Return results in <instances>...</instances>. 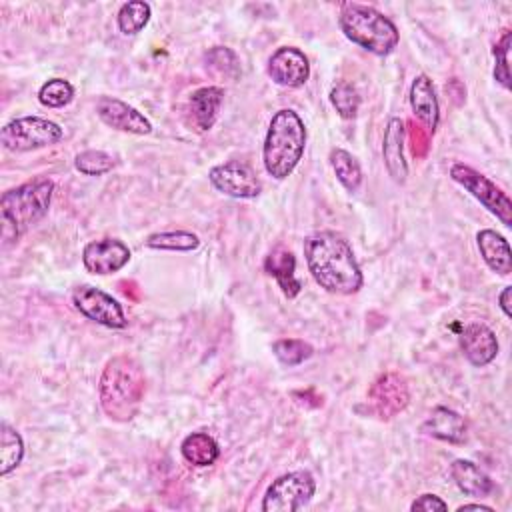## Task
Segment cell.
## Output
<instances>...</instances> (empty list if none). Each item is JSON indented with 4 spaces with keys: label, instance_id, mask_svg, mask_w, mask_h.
Here are the masks:
<instances>
[{
    "label": "cell",
    "instance_id": "6da1fadb",
    "mask_svg": "<svg viewBox=\"0 0 512 512\" xmlns=\"http://www.w3.org/2000/svg\"><path fill=\"white\" fill-rule=\"evenodd\" d=\"M304 256L316 284L332 294H354L362 288V270L350 244L336 232H314L304 240Z\"/></svg>",
    "mask_w": 512,
    "mask_h": 512
},
{
    "label": "cell",
    "instance_id": "7a4b0ae2",
    "mask_svg": "<svg viewBox=\"0 0 512 512\" xmlns=\"http://www.w3.org/2000/svg\"><path fill=\"white\" fill-rule=\"evenodd\" d=\"M146 390V380L140 364L126 356H114L106 362L100 384L98 396L104 414L114 422H128L132 420L142 404Z\"/></svg>",
    "mask_w": 512,
    "mask_h": 512
},
{
    "label": "cell",
    "instance_id": "3957f363",
    "mask_svg": "<svg viewBox=\"0 0 512 512\" xmlns=\"http://www.w3.org/2000/svg\"><path fill=\"white\" fill-rule=\"evenodd\" d=\"M304 146L306 128L302 118L290 108L278 110L268 124L262 146V162L266 172L276 180L288 178L302 160Z\"/></svg>",
    "mask_w": 512,
    "mask_h": 512
},
{
    "label": "cell",
    "instance_id": "277c9868",
    "mask_svg": "<svg viewBox=\"0 0 512 512\" xmlns=\"http://www.w3.org/2000/svg\"><path fill=\"white\" fill-rule=\"evenodd\" d=\"M338 26L350 42L376 56L390 54L400 42L394 22L366 4L344 2L338 14Z\"/></svg>",
    "mask_w": 512,
    "mask_h": 512
},
{
    "label": "cell",
    "instance_id": "5b68a950",
    "mask_svg": "<svg viewBox=\"0 0 512 512\" xmlns=\"http://www.w3.org/2000/svg\"><path fill=\"white\" fill-rule=\"evenodd\" d=\"M54 192V182L48 178L28 180L0 198L2 236L4 240H18L32 224L46 216Z\"/></svg>",
    "mask_w": 512,
    "mask_h": 512
},
{
    "label": "cell",
    "instance_id": "8992f818",
    "mask_svg": "<svg viewBox=\"0 0 512 512\" xmlns=\"http://www.w3.org/2000/svg\"><path fill=\"white\" fill-rule=\"evenodd\" d=\"M64 136L62 128L40 116H22L10 120L0 130V142L10 152H30L60 142Z\"/></svg>",
    "mask_w": 512,
    "mask_h": 512
},
{
    "label": "cell",
    "instance_id": "52a82bcc",
    "mask_svg": "<svg viewBox=\"0 0 512 512\" xmlns=\"http://www.w3.org/2000/svg\"><path fill=\"white\" fill-rule=\"evenodd\" d=\"M316 492V480L308 470H294L278 476L262 498L264 512H296L304 508Z\"/></svg>",
    "mask_w": 512,
    "mask_h": 512
},
{
    "label": "cell",
    "instance_id": "ba28073f",
    "mask_svg": "<svg viewBox=\"0 0 512 512\" xmlns=\"http://www.w3.org/2000/svg\"><path fill=\"white\" fill-rule=\"evenodd\" d=\"M450 178L468 190L484 208H488L504 226H512V202L508 194L498 188L484 174L474 170L468 164L454 162L450 166Z\"/></svg>",
    "mask_w": 512,
    "mask_h": 512
},
{
    "label": "cell",
    "instance_id": "9c48e42d",
    "mask_svg": "<svg viewBox=\"0 0 512 512\" xmlns=\"http://www.w3.org/2000/svg\"><path fill=\"white\" fill-rule=\"evenodd\" d=\"M72 302L76 310L88 320L102 324L106 328H126L128 320L118 300L100 288L90 284H80L72 290Z\"/></svg>",
    "mask_w": 512,
    "mask_h": 512
},
{
    "label": "cell",
    "instance_id": "30bf717a",
    "mask_svg": "<svg viewBox=\"0 0 512 512\" xmlns=\"http://www.w3.org/2000/svg\"><path fill=\"white\" fill-rule=\"evenodd\" d=\"M208 180L218 192L238 200H252L262 192L258 174L250 164L242 160H228L210 168Z\"/></svg>",
    "mask_w": 512,
    "mask_h": 512
},
{
    "label": "cell",
    "instance_id": "8fae6325",
    "mask_svg": "<svg viewBox=\"0 0 512 512\" xmlns=\"http://www.w3.org/2000/svg\"><path fill=\"white\" fill-rule=\"evenodd\" d=\"M130 248L118 238L92 240L82 250V264L88 272L106 276L122 270L130 260Z\"/></svg>",
    "mask_w": 512,
    "mask_h": 512
},
{
    "label": "cell",
    "instance_id": "7c38bea8",
    "mask_svg": "<svg viewBox=\"0 0 512 512\" xmlns=\"http://www.w3.org/2000/svg\"><path fill=\"white\" fill-rule=\"evenodd\" d=\"M368 398L372 404V412L378 418L388 420L406 408L408 398H410L408 384L396 372L382 374L368 390Z\"/></svg>",
    "mask_w": 512,
    "mask_h": 512
},
{
    "label": "cell",
    "instance_id": "4fadbf2b",
    "mask_svg": "<svg viewBox=\"0 0 512 512\" xmlns=\"http://www.w3.org/2000/svg\"><path fill=\"white\" fill-rule=\"evenodd\" d=\"M96 114L98 118L120 132H130V134H150L152 132V124L150 120L138 112L134 106L112 98V96H100L96 102Z\"/></svg>",
    "mask_w": 512,
    "mask_h": 512
},
{
    "label": "cell",
    "instance_id": "5bb4252c",
    "mask_svg": "<svg viewBox=\"0 0 512 512\" xmlns=\"http://www.w3.org/2000/svg\"><path fill=\"white\" fill-rule=\"evenodd\" d=\"M268 76L286 88L302 86L310 76L308 58L300 48L282 46L268 60Z\"/></svg>",
    "mask_w": 512,
    "mask_h": 512
},
{
    "label": "cell",
    "instance_id": "9a60e30c",
    "mask_svg": "<svg viewBox=\"0 0 512 512\" xmlns=\"http://www.w3.org/2000/svg\"><path fill=\"white\" fill-rule=\"evenodd\" d=\"M458 342H460V350H462L464 358L472 366H478V368L490 364L498 354L496 334L482 322H472V324L464 326Z\"/></svg>",
    "mask_w": 512,
    "mask_h": 512
},
{
    "label": "cell",
    "instance_id": "2e32d148",
    "mask_svg": "<svg viewBox=\"0 0 512 512\" xmlns=\"http://www.w3.org/2000/svg\"><path fill=\"white\" fill-rule=\"evenodd\" d=\"M404 120L390 118L384 130L382 140V160L390 174V178L396 184H404L408 176V164L404 158V140H406V128Z\"/></svg>",
    "mask_w": 512,
    "mask_h": 512
},
{
    "label": "cell",
    "instance_id": "e0dca14e",
    "mask_svg": "<svg viewBox=\"0 0 512 512\" xmlns=\"http://www.w3.org/2000/svg\"><path fill=\"white\" fill-rule=\"evenodd\" d=\"M224 90L218 86H202L190 94L188 122L196 132H208L220 112Z\"/></svg>",
    "mask_w": 512,
    "mask_h": 512
},
{
    "label": "cell",
    "instance_id": "ac0fdd59",
    "mask_svg": "<svg viewBox=\"0 0 512 512\" xmlns=\"http://www.w3.org/2000/svg\"><path fill=\"white\" fill-rule=\"evenodd\" d=\"M410 108L426 134H434L440 120V106L434 92V84L426 74H418L410 86Z\"/></svg>",
    "mask_w": 512,
    "mask_h": 512
},
{
    "label": "cell",
    "instance_id": "d6986e66",
    "mask_svg": "<svg viewBox=\"0 0 512 512\" xmlns=\"http://www.w3.org/2000/svg\"><path fill=\"white\" fill-rule=\"evenodd\" d=\"M420 430L436 440H442L448 444H462L468 434V424L458 412L446 406H436L428 414V418L422 422Z\"/></svg>",
    "mask_w": 512,
    "mask_h": 512
},
{
    "label": "cell",
    "instance_id": "ffe728a7",
    "mask_svg": "<svg viewBox=\"0 0 512 512\" xmlns=\"http://www.w3.org/2000/svg\"><path fill=\"white\" fill-rule=\"evenodd\" d=\"M476 244L482 254V260L486 262V266L492 272H496L500 276H508L512 272L510 244L502 234H498L496 230L484 228L476 234Z\"/></svg>",
    "mask_w": 512,
    "mask_h": 512
},
{
    "label": "cell",
    "instance_id": "44dd1931",
    "mask_svg": "<svg viewBox=\"0 0 512 512\" xmlns=\"http://www.w3.org/2000/svg\"><path fill=\"white\" fill-rule=\"evenodd\" d=\"M450 476L454 480V484L468 496H488L494 490V482L492 478L474 462L458 458L450 464Z\"/></svg>",
    "mask_w": 512,
    "mask_h": 512
},
{
    "label": "cell",
    "instance_id": "7402d4cb",
    "mask_svg": "<svg viewBox=\"0 0 512 512\" xmlns=\"http://www.w3.org/2000/svg\"><path fill=\"white\" fill-rule=\"evenodd\" d=\"M264 270L272 278H276L278 286L282 288V292L288 298H294L300 292L302 284H300V280L294 274L296 272V258H294V254L290 250H286V248L272 250L266 256V260H264Z\"/></svg>",
    "mask_w": 512,
    "mask_h": 512
},
{
    "label": "cell",
    "instance_id": "603a6c76",
    "mask_svg": "<svg viewBox=\"0 0 512 512\" xmlns=\"http://www.w3.org/2000/svg\"><path fill=\"white\" fill-rule=\"evenodd\" d=\"M180 452L186 462H190L192 466H200V468L214 464L220 456V448H218L216 440L206 432L188 434L180 444Z\"/></svg>",
    "mask_w": 512,
    "mask_h": 512
},
{
    "label": "cell",
    "instance_id": "cb8c5ba5",
    "mask_svg": "<svg viewBox=\"0 0 512 512\" xmlns=\"http://www.w3.org/2000/svg\"><path fill=\"white\" fill-rule=\"evenodd\" d=\"M24 458V440L6 422L0 424V474L8 476Z\"/></svg>",
    "mask_w": 512,
    "mask_h": 512
},
{
    "label": "cell",
    "instance_id": "d4e9b609",
    "mask_svg": "<svg viewBox=\"0 0 512 512\" xmlns=\"http://www.w3.org/2000/svg\"><path fill=\"white\" fill-rule=\"evenodd\" d=\"M330 166L338 178V182L348 190V192H356L362 184V168L358 164V160L346 152L344 148H334L330 152Z\"/></svg>",
    "mask_w": 512,
    "mask_h": 512
},
{
    "label": "cell",
    "instance_id": "484cf974",
    "mask_svg": "<svg viewBox=\"0 0 512 512\" xmlns=\"http://www.w3.org/2000/svg\"><path fill=\"white\" fill-rule=\"evenodd\" d=\"M144 244L154 250H170V252H190L200 246V238L188 230H168L150 234Z\"/></svg>",
    "mask_w": 512,
    "mask_h": 512
},
{
    "label": "cell",
    "instance_id": "4316f807",
    "mask_svg": "<svg viewBox=\"0 0 512 512\" xmlns=\"http://www.w3.org/2000/svg\"><path fill=\"white\" fill-rule=\"evenodd\" d=\"M150 4L142 0H130L120 6L118 10V28L122 34L132 36L138 34L150 20Z\"/></svg>",
    "mask_w": 512,
    "mask_h": 512
},
{
    "label": "cell",
    "instance_id": "83f0119b",
    "mask_svg": "<svg viewBox=\"0 0 512 512\" xmlns=\"http://www.w3.org/2000/svg\"><path fill=\"white\" fill-rule=\"evenodd\" d=\"M74 98V86L64 78H50L38 90V100L46 108H62Z\"/></svg>",
    "mask_w": 512,
    "mask_h": 512
},
{
    "label": "cell",
    "instance_id": "f1b7e54d",
    "mask_svg": "<svg viewBox=\"0 0 512 512\" xmlns=\"http://www.w3.org/2000/svg\"><path fill=\"white\" fill-rule=\"evenodd\" d=\"M272 352L284 366H298L308 360L314 350L300 338H280L272 344Z\"/></svg>",
    "mask_w": 512,
    "mask_h": 512
},
{
    "label": "cell",
    "instance_id": "f546056e",
    "mask_svg": "<svg viewBox=\"0 0 512 512\" xmlns=\"http://www.w3.org/2000/svg\"><path fill=\"white\" fill-rule=\"evenodd\" d=\"M330 102L336 108L340 118H354L358 114L360 108V96L356 92V88L348 82H338L332 90H330Z\"/></svg>",
    "mask_w": 512,
    "mask_h": 512
},
{
    "label": "cell",
    "instance_id": "4dcf8cb0",
    "mask_svg": "<svg viewBox=\"0 0 512 512\" xmlns=\"http://www.w3.org/2000/svg\"><path fill=\"white\" fill-rule=\"evenodd\" d=\"M74 166L84 176H102L112 170L114 158L110 154H106L104 150H84V152L76 154Z\"/></svg>",
    "mask_w": 512,
    "mask_h": 512
},
{
    "label": "cell",
    "instance_id": "1f68e13d",
    "mask_svg": "<svg viewBox=\"0 0 512 512\" xmlns=\"http://www.w3.org/2000/svg\"><path fill=\"white\" fill-rule=\"evenodd\" d=\"M510 44H512V32L510 30H504L500 40L496 42L492 54H494V80L510 90V66H508V54H510Z\"/></svg>",
    "mask_w": 512,
    "mask_h": 512
},
{
    "label": "cell",
    "instance_id": "d6a6232c",
    "mask_svg": "<svg viewBox=\"0 0 512 512\" xmlns=\"http://www.w3.org/2000/svg\"><path fill=\"white\" fill-rule=\"evenodd\" d=\"M206 60H208V66L212 70H216L218 74H222V76L236 78L240 74V62H238L236 54L230 48H226V46L212 48L206 54Z\"/></svg>",
    "mask_w": 512,
    "mask_h": 512
},
{
    "label": "cell",
    "instance_id": "836d02e7",
    "mask_svg": "<svg viewBox=\"0 0 512 512\" xmlns=\"http://www.w3.org/2000/svg\"><path fill=\"white\" fill-rule=\"evenodd\" d=\"M412 512H434V510H448V504L436 494H422L410 504Z\"/></svg>",
    "mask_w": 512,
    "mask_h": 512
},
{
    "label": "cell",
    "instance_id": "e575fe53",
    "mask_svg": "<svg viewBox=\"0 0 512 512\" xmlns=\"http://www.w3.org/2000/svg\"><path fill=\"white\" fill-rule=\"evenodd\" d=\"M510 294H512V286H504L502 292L498 294V304H500L506 318L512 316V312H510Z\"/></svg>",
    "mask_w": 512,
    "mask_h": 512
},
{
    "label": "cell",
    "instance_id": "d590c367",
    "mask_svg": "<svg viewBox=\"0 0 512 512\" xmlns=\"http://www.w3.org/2000/svg\"><path fill=\"white\" fill-rule=\"evenodd\" d=\"M466 510H480V512H494V508L486 506V504H462L458 508V512H466Z\"/></svg>",
    "mask_w": 512,
    "mask_h": 512
}]
</instances>
